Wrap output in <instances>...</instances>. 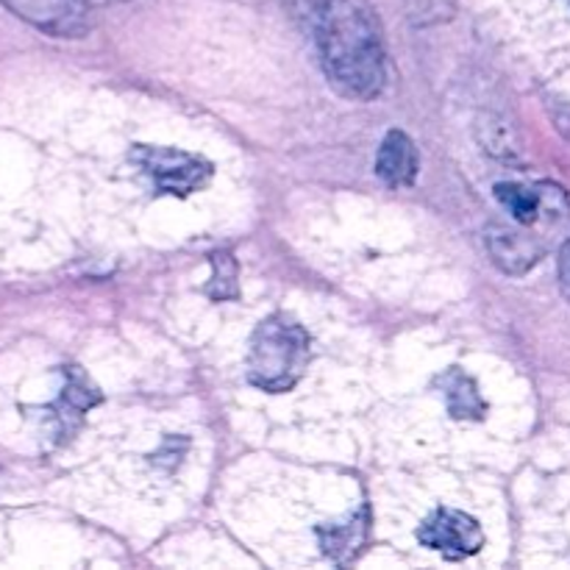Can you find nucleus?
<instances>
[{
    "label": "nucleus",
    "instance_id": "6",
    "mask_svg": "<svg viewBox=\"0 0 570 570\" xmlns=\"http://www.w3.org/2000/svg\"><path fill=\"white\" fill-rule=\"evenodd\" d=\"M488 250L499 271H504L507 276H523L543 259L546 243L540 234H534L529 226H521V223L490 226Z\"/></svg>",
    "mask_w": 570,
    "mask_h": 570
},
{
    "label": "nucleus",
    "instance_id": "8",
    "mask_svg": "<svg viewBox=\"0 0 570 570\" xmlns=\"http://www.w3.org/2000/svg\"><path fill=\"white\" fill-rule=\"evenodd\" d=\"M438 384L443 387L445 404H449V412L456 417V421H482L488 415V404L479 395L476 382H473L468 373H462L460 367H451L443 376L438 379Z\"/></svg>",
    "mask_w": 570,
    "mask_h": 570
},
{
    "label": "nucleus",
    "instance_id": "1",
    "mask_svg": "<svg viewBox=\"0 0 570 570\" xmlns=\"http://www.w3.org/2000/svg\"><path fill=\"white\" fill-rule=\"evenodd\" d=\"M312 28L328 81L348 98H376L387 81V67L373 6L367 0H323Z\"/></svg>",
    "mask_w": 570,
    "mask_h": 570
},
{
    "label": "nucleus",
    "instance_id": "4",
    "mask_svg": "<svg viewBox=\"0 0 570 570\" xmlns=\"http://www.w3.org/2000/svg\"><path fill=\"white\" fill-rule=\"evenodd\" d=\"M417 540L449 560H462V557L479 554L484 546V532L476 518L443 507L423 521V527L417 529Z\"/></svg>",
    "mask_w": 570,
    "mask_h": 570
},
{
    "label": "nucleus",
    "instance_id": "5",
    "mask_svg": "<svg viewBox=\"0 0 570 570\" xmlns=\"http://www.w3.org/2000/svg\"><path fill=\"white\" fill-rule=\"evenodd\" d=\"M0 6L50 37L76 39L89 28L81 0H0Z\"/></svg>",
    "mask_w": 570,
    "mask_h": 570
},
{
    "label": "nucleus",
    "instance_id": "11",
    "mask_svg": "<svg viewBox=\"0 0 570 570\" xmlns=\"http://www.w3.org/2000/svg\"><path fill=\"white\" fill-rule=\"evenodd\" d=\"M476 134H479V142L484 145V150L493 156H501V159H510V156L518 150L515 134H512V128L507 126L504 120H499V117L493 115L479 117Z\"/></svg>",
    "mask_w": 570,
    "mask_h": 570
},
{
    "label": "nucleus",
    "instance_id": "3",
    "mask_svg": "<svg viewBox=\"0 0 570 570\" xmlns=\"http://www.w3.org/2000/svg\"><path fill=\"white\" fill-rule=\"evenodd\" d=\"M131 161L154 181L161 195L198 193L212 181V165L198 154H187L178 148H156V145H134Z\"/></svg>",
    "mask_w": 570,
    "mask_h": 570
},
{
    "label": "nucleus",
    "instance_id": "2",
    "mask_svg": "<svg viewBox=\"0 0 570 570\" xmlns=\"http://www.w3.org/2000/svg\"><path fill=\"white\" fill-rule=\"evenodd\" d=\"M309 334L289 315H271L250 337L248 382L265 393H287L309 365Z\"/></svg>",
    "mask_w": 570,
    "mask_h": 570
},
{
    "label": "nucleus",
    "instance_id": "9",
    "mask_svg": "<svg viewBox=\"0 0 570 570\" xmlns=\"http://www.w3.org/2000/svg\"><path fill=\"white\" fill-rule=\"evenodd\" d=\"M321 534V546L332 560L345 562V557L354 554L362 543H365L367 534V510L356 512L348 521L343 523H328V527L317 529Z\"/></svg>",
    "mask_w": 570,
    "mask_h": 570
},
{
    "label": "nucleus",
    "instance_id": "13",
    "mask_svg": "<svg viewBox=\"0 0 570 570\" xmlns=\"http://www.w3.org/2000/svg\"><path fill=\"white\" fill-rule=\"evenodd\" d=\"M87 9H98V6H111V3H122V0H81Z\"/></svg>",
    "mask_w": 570,
    "mask_h": 570
},
{
    "label": "nucleus",
    "instance_id": "10",
    "mask_svg": "<svg viewBox=\"0 0 570 570\" xmlns=\"http://www.w3.org/2000/svg\"><path fill=\"white\" fill-rule=\"evenodd\" d=\"M212 262V278L206 284L204 293L209 295L212 301H234L239 298V267L237 259H234L228 250H215L209 256Z\"/></svg>",
    "mask_w": 570,
    "mask_h": 570
},
{
    "label": "nucleus",
    "instance_id": "7",
    "mask_svg": "<svg viewBox=\"0 0 570 570\" xmlns=\"http://www.w3.org/2000/svg\"><path fill=\"white\" fill-rule=\"evenodd\" d=\"M376 176L387 187H410L417 176V150L404 131L393 128L376 156Z\"/></svg>",
    "mask_w": 570,
    "mask_h": 570
},
{
    "label": "nucleus",
    "instance_id": "12",
    "mask_svg": "<svg viewBox=\"0 0 570 570\" xmlns=\"http://www.w3.org/2000/svg\"><path fill=\"white\" fill-rule=\"evenodd\" d=\"M560 289L570 304V239L562 245V250H560Z\"/></svg>",
    "mask_w": 570,
    "mask_h": 570
}]
</instances>
